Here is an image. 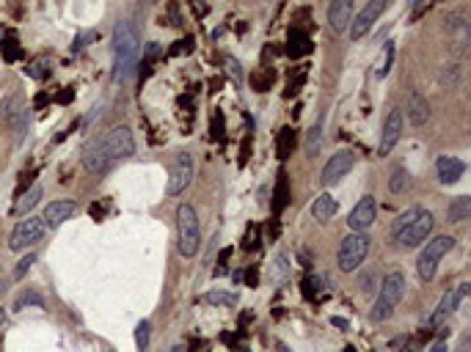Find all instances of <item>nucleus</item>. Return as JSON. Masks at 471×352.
Instances as JSON below:
<instances>
[{"mask_svg": "<svg viewBox=\"0 0 471 352\" xmlns=\"http://www.w3.org/2000/svg\"><path fill=\"white\" fill-rule=\"evenodd\" d=\"M350 20H353V3L350 0H334L331 8H328V22L337 33H342L350 28Z\"/></svg>", "mask_w": 471, "mask_h": 352, "instance_id": "22", "label": "nucleus"}, {"mask_svg": "<svg viewBox=\"0 0 471 352\" xmlns=\"http://www.w3.org/2000/svg\"><path fill=\"white\" fill-rule=\"evenodd\" d=\"M249 155H251V135H246L243 143H240V165L249 162Z\"/></svg>", "mask_w": 471, "mask_h": 352, "instance_id": "44", "label": "nucleus"}, {"mask_svg": "<svg viewBox=\"0 0 471 352\" xmlns=\"http://www.w3.org/2000/svg\"><path fill=\"white\" fill-rule=\"evenodd\" d=\"M455 352H469V339H463V341H460V347H458Z\"/></svg>", "mask_w": 471, "mask_h": 352, "instance_id": "51", "label": "nucleus"}, {"mask_svg": "<svg viewBox=\"0 0 471 352\" xmlns=\"http://www.w3.org/2000/svg\"><path fill=\"white\" fill-rule=\"evenodd\" d=\"M386 11V3L383 0H370L353 20H350V39L353 41H358L361 36H367V33L372 31V25H375V20Z\"/></svg>", "mask_w": 471, "mask_h": 352, "instance_id": "12", "label": "nucleus"}, {"mask_svg": "<svg viewBox=\"0 0 471 352\" xmlns=\"http://www.w3.org/2000/svg\"><path fill=\"white\" fill-rule=\"evenodd\" d=\"M42 195H44L42 185H33V188H28V190L20 195V201L14 204V209H11V212H14V215H31V209L39 204V198H42Z\"/></svg>", "mask_w": 471, "mask_h": 352, "instance_id": "26", "label": "nucleus"}, {"mask_svg": "<svg viewBox=\"0 0 471 352\" xmlns=\"http://www.w3.org/2000/svg\"><path fill=\"white\" fill-rule=\"evenodd\" d=\"M273 77H276L273 69H265V72H259V74H251V89L253 91H268V89L273 86Z\"/></svg>", "mask_w": 471, "mask_h": 352, "instance_id": "34", "label": "nucleus"}, {"mask_svg": "<svg viewBox=\"0 0 471 352\" xmlns=\"http://www.w3.org/2000/svg\"><path fill=\"white\" fill-rule=\"evenodd\" d=\"M452 248H455V237L441 234L436 240H430L427 248L419 254V261H416L419 278H422V281H433V278H436V270H439V261L446 256Z\"/></svg>", "mask_w": 471, "mask_h": 352, "instance_id": "5", "label": "nucleus"}, {"mask_svg": "<svg viewBox=\"0 0 471 352\" xmlns=\"http://www.w3.org/2000/svg\"><path fill=\"white\" fill-rule=\"evenodd\" d=\"M403 352H419V344H408V347H403Z\"/></svg>", "mask_w": 471, "mask_h": 352, "instance_id": "54", "label": "nucleus"}, {"mask_svg": "<svg viewBox=\"0 0 471 352\" xmlns=\"http://www.w3.org/2000/svg\"><path fill=\"white\" fill-rule=\"evenodd\" d=\"M3 322H6V311H3V308H0V325H3Z\"/></svg>", "mask_w": 471, "mask_h": 352, "instance_id": "57", "label": "nucleus"}, {"mask_svg": "<svg viewBox=\"0 0 471 352\" xmlns=\"http://www.w3.org/2000/svg\"><path fill=\"white\" fill-rule=\"evenodd\" d=\"M391 61H394V44H386V56H383V61L377 66V77H386V74H389Z\"/></svg>", "mask_w": 471, "mask_h": 352, "instance_id": "39", "label": "nucleus"}, {"mask_svg": "<svg viewBox=\"0 0 471 352\" xmlns=\"http://www.w3.org/2000/svg\"><path fill=\"white\" fill-rule=\"evenodd\" d=\"M469 294V284H460V287L455 289H446L444 292V297H441V303L436 306V311L427 317V330H433V327H441L444 325V320L463 303V297Z\"/></svg>", "mask_w": 471, "mask_h": 352, "instance_id": "11", "label": "nucleus"}, {"mask_svg": "<svg viewBox=\"0 0 471 352\" xmlns=\"http://www.w3.org/2000/svg\"><path fill=\"white\" fill-rule=\"evenodd\" d=\"M213 138H215V141L223 138V116H220V113L213 116Z\"/></svg>", "mask_w": 471, "mask_h": 352, "instance_id": "46", "label": "nucleus"}, {"mask_svg": "<svg viewBox=\"0 0 471 352\" xmlns=\"http://www.w3.org/2000/svg\"><path fill=\"white\" fill-rule=\"evenodd\" d=\"M375 218H377V201L372 198V195H364V198L353 207L347 223H350V228H353V234H364L370 226L375 223Z\"/></svg>", "mask_w": 471, "mask_h": 352, "instance_id": "15", "label": "nucleus"}, {"mask_svg": "<svg viewBox=\"0 0 471 352\" xmlns=\"http://www.w3.org/2000/svg\"><path fill=\"white\" fill-rule=\"evenodd\" d=\"M345 352H356V350H353V347H347V350H345Z\"/></svg>", "mask_w": 471, "mask_h": 352, "instance_id": "58", "label": "nucleus"}, {"mask_svg": "<svg viewBox=\"0 0 471 352\" xmlns=\"http://www.w3.org/2000/svg\"><path fill=\"white\" fill-rule=\"evenodd\" d=\"M69 99H72V91H63V94L58 96V102H69Z\"/></svg>", "mask_w": 471, "mask_h": 352, "instance_id": "53", "label": "nucleus"}, {"mask_svg": "<svg viewBox=\"0 0 471 352\" xmlns=\"http://www.w3.org/2000/svg\"><path fill=\"white\" fill-rule=\"evenodd\" d=\"M77 212V204L75 201H69V198H61V201H53V204H47V209H44V215H42V221L47 228H58L63 226L72 215Z\"/></svg>", "mask_w": 471, "mask_h": 352, "instance_id": "17", "label": "nucleus"}, {"mask_svg": "<svg viewBox=\"0 0 471 352\" xmlns=\"http://www.w3.org/2000/svg\"><path fill=\"white\" fill-rule=\"evenodd\" d=\"M337 209H339V204H337V198H334L331 193H320V195L314 198V204H312L314 221H320V223L331 221V218L337 215Z\"/></svg>", "mask_w": 471, "mask_h": 352, "instance_id": "23", "label": "nucleus"}, {"mask_svg": "<svg viewBox=\"0 0 471 352\" xmlns=\"http://www.w3.org/2000/svg\"><path fill=\"white\" fill-rule=\"evenodd\" d=\"M320 292H322V278L309 273V275L303 278V297H306V300H314Z\"/></svg>", "mask_w": 471, "mask_h": 352, "instance_id": "35", "label": "nucleus"}, {"mask_svg": "<svg viewBox=\"0 0 471 352\" xmlns=\"http://www.w3.org/2000/svg\"><path fill=\"white\" fill-rule=\"evenodd\" d=\"M99 39V31H89V33H80L77 39H75V44H72V50L77 53V50H83V47H89V41H96Z\"/></svg>", "mask_w": 471, "mask_h": 352, "instance_id": "42", "label": "nucleus"}, {"mask_svg": "<svg viewBox=\"0 0 471 352\" xmlns=\"http://www.w3.org/2000/svg\"><path fill=\"white\" fill-rule=\"evenodd\" d=\"M320 146H322V127L314 124V127L309 129V135H306V157H317Z\"/></svg>", "mask_w": 471, "mask_h": 352, "instance_id": "32", "label": "nucleus"}, {"mask_svg": "<svg viewBox=\"0 0 471 352\" xmlns=\"http://www.w3.org/2000/svg\"><path fill=\"white\" fill-rule=\"evenodd\" d=\"M193 174H196V165H193V155L190 152H180L174 162H171V171H168V195H182V193L190 188L193 182Z\"/></svg>", "mask_w": 471, "mask_h": 352, "instance_id": "9", "label": "nucleus"}, {"mask_svg": "<svg viewBox=\"0 0 471 352\" xmlns=\"http://www.w3.org/2000/svg\"><path fill=\"white\" fill-rule=\"evenodd\" d=\"M234 352H246V350H234Z\"/></svg>", "mask_w": 471, "mask_h": 352, "instance_id": "59", "label": "nucleus"}, {"mask_svg": "<svg viewBox=\"0 0 471 352\" xmlns=\"http://www.w3.org/2000/svg\"><path fill=\"white\" fill-rule=\"evenodd\" d=\"M367 254H370V237H367V234H350V237L342 240V245H339L337 264H339L342 273H356V270L364 264Z\"/></svg>", "mask_w": 471, "mask_h": 352, "instance_id": "6", "label": "nucleus"}, {"mask_svg": "<svg viewBox=\"0 0 471 352\" xmlns=\"http://www.w3.org/2000/svg\"><path fill=\"white\" fill-rule=\"evenodd\" d=\"M403 294H406V275L403 273H389L386 278H383V284H380V292H377V300L375 306H372V322H386L391 314H394V308L400 306V300H403Z\"/></svg>", "mask_w": 471, "mask_h": 352, "instance_id": "2", "label": "nucleus"}, {"mask_svg": "<svg viewBox=\"0 0 471 352\" xmlns=\"http://www.w3.org/2000/svg\"><path fill=\"white\" fill-rule=\"evenodd\" d=\"M177 237H180V254L185 259H193L201 245V228H199V215L190 204L177 207Z\"/></svg>", "mask_w": 471, "mask_h": 352, "instance_id": "3", "label": "nucleus"}, {"mask_svg": "<svg viewBox=\"0 0 471 352\" xmlns=\"http://www.w3.org/2000/svg\"><path fill=\"white\" fill-rule=\"evenodd\" d=\"M309 53H312V36L306 33V28L295 25L289 31V39H287V56L289 58H303Z\"/></svg>", "mask_w": 471, "mask_h": 352, "instance_id": "21", "label": "nucleus"}, {"mask_svg": "<svg viewBox=\"0 0 471 352\" xmlns=\"http://www.w3.org/2000/svg\"><path fill=\"white\" fill-rule=\"evenodd\" d=\"M171 352H188V350H185L182 344H177V347H174V350H171Z\"/></svg>", "mask_w": 471, "mask_h": 352, "instance_id": "55", "label": "nucleus"}, {"mask_svg": "<svg viewBox=\"0 0 471 352\" xmlns=\"http://www.w3.org/2000/svg\"><path fill=\"white\" fill-rule=\"evenodd\" d=\"M83 165H86V171L89 174H108L111 171V165H113V160L108 157V152H105V143H102V138L96 135V138H92L86 146H83Z\"/></svg>", "mask_w": 471, "mask_h": 352, "instance_id": "13", "label": "nucleus"}, {"mask_svg": "<svg viewBox=\"0 0 471 352\" xmlns=\"http://www.w3.org/2000/svg\"><path fill=\"white\" fill-rule=\"evenodd\" d=\"M469 215H471L469 195H460V198H455V201L446 207V221H449V223H463V221H469Z\"/></svg>", "mask_w": 471, "mask_h": 352, "instance_id": "25", "label": "nucleus"}, {"mask_svg": "<svg viewBox=\"0 0 471 352\" xmlns=\"http://www.w3.org/2000/svg\"><path fill=\"white\" fill-rule=\"evenodd\" d=\"M168 17H171V25H182V20H180V11H177V6H168Z\"/></svg>", "mask_w": 471, "mask_h": 352, "instance_id": "49", "label": "nucleus"}, {"mask_svg": "<svg viewBox=\"0 0 471 352\" xmlns=\"http://www.w3.org/2000/svg\"><path fill=\"white\" fill-rule=\"evenodd\" d=\"M276 152H279V160H287V157L295 152V129L292 127L279 129V138H276Z\"/></svg>", "mask_w": 471, "mask_h": 352, "instance_id": "27", "label": "nucleus"}, {"mask_svg": "<svg viewBox=\"0 0 471 352\" xmlns=\"http://www.w3.org/2000/svg\"><path fill=\"white\" fill-rule=\"evenodd\" d=\"M99 138H102L105 152H108V157L113 162L127 160V157L135 155V138H132L130 127H113L108 129V132H102Z\"/></svg>", "mask_w": 471, "mask_h": 352, "instance_id": "8", "label": "nucleus"}, {"mask_svg": "<svg viewBox=\"0 0 471 352\" xmlns=\"http://www.w3.org/2000/svg\"><path fill=\"white\" fill-rule=\"evenodd\" d=\"M229 256H232V251H220V256H218V264L223 267L226 261H229Z\"/></svg>", "mask_w": 471, "mask_h": 352, "instance_id": "50", "label": "nucleus"}, {"mask_svg": "<svg viewBox=\"0 0 471 352\" xmlns=\"http://www.w3.org/2000/svg\"><path fill=\"white\" fill-rule=\"evenodd\" d=\"M3 122L8 124V129L14 132V141L23 143L28 129H31V110L23 94H11L3 102Z\"/></svg>", "mask_w": 471, "mask_h": 352, "instance_id": "4", "label": "nucleus"}, {"mask_svg": "<svg viewBox=\"0 0 471 352\" xmlns=\"http://www.w3.org/2000/svg\"><path fill=\"white\" fill-rule=\"evenodd\" d=\"M28 306H36V308H44L42 297H39L36 292H31V289H28V292H23V297H20L17 303H14V311H25Z\"/></svg>", "mask_w": 471, "mask_h": 352, "instance_id": "36", "label": "nucleus"}, {"mask_svg": "<svg viewBox=\"0 0 471 352\" xmlns=\"http://www.w3.org/2000/svg\"><path fill=\"white\" fill-rule=\"evenodd\" d=\"M356 165V155L353 152H347V149H342V152H337L331 160L325 162V168H322V176H320V182L325 185V188H331V185H337L342 176H347L350 174V168Z\"/></svg>", "mask_w": 471, "mask_h": 352, "instance_id": "14", "label": "nucleus"}, {"mask_svg": "<svg viewBox=\"0 0 471 352\" xmlns=\"http://www.w3.org/2000/svg\"><path fill=\"white\" fill-rule=\"evenodd\" d=\"M289 176L287 171H279V179H276V188H273V212L282 215L284 209L289 207Z\"/></svg>", "mask_w": 471, "mask_h": 352, "instance_id": "24", "label": "nucleus"}, {"mask_svg": "<svg viewBox=\"0 0 471 352\" xmlns=\"http://www.w3.org/2000/svg\"><path fill=\"white\" fill-rule=\"evenodd\" d=\"M289 273V264H287V256H276V281H282L284 275Z\"/></svg>", "mask_w": 471, "mask_h": 352, "instance_id": "45", "label": "nucleus"}, {"mask_svg": "<svg viewBox=\"0 0 471 352\" xmlns=\"http://www.w3.org/2000/svg\"><path fill=\"white\" fill-rule=\"evenodd\" d=\"M33 264H36V254H28V256H23L20 259V264L14 267V278H23L28 270H31Z\"/></svg>", "mask_w": 471, "mask_h": 352, "instance_id": "41", "label": "nucleus"}, {"mask_svg": "<svg viewBox=\"0 0 471 352\" xmlns=\"http://www.w3.org/2000/svg\"><path fill=\"white\" fill-rule=\"evenodd\" d=\"M331 322H334L337 327H347V320H339V317H334V320H331Z\"/></svg>", "mask_w": 471, "mask_h": 352, "instance_id": "52", "label": "nucleus"}, {"mask_svg": "<svg viewBox=\"0 0 471 352\" xmlns=\"http://www.w3.org/2000/svg\"><path fill=\"white\" fill-rule=\"evenodd\" d=\"M446 330H449V327H444V330H441V339L436 341V344H433V350H430V352H446V344H444V336H446Z\"/></svg>", "mask_w": 471, "mask_h": 352, "instance_id": "47", "label": "nucleus"}, {"mask_svg": "<svg viewBox=\"0 0 471 352\" xmlns=\"http://www.w3.org/2000/svg\"><path fill=\"white\" fill-rule=\"evenodd\" d=\"M400 135H403V113L394 107V110H389V116H386V122H383V132H380V146H377V152H380V155H389V152L397 146Z\"/></svg>", "mask_w": 471, "mask_h": 352, "instance_id": "16", "label": "nucleus"}, {"mask_svg": "<svg viewBox=\"0 0 471 352\" xmlns=\"http://www.w3.org/2000/svg\"><path fill=\"white\" fill-rule=\"evenodd\" d=\"M436 174H439L441 185H455V182L466 174V162L444 155V157H439V162H436Z\"/></svg>", "mask_w": 471, "mask_h": 352, "instance_id": "19", "label": "nucleus"}, {"mask_svg": "<svg viewBox=\"0 0 471 352\" xmlns=\"http://www.w3.org/2000/svg\"><path fill=\"white\" fill-rule=\"evenodd\" d=\"M410 185V176L408 171L403 168V165H397L394 171H391V179H389V190L391 193H406V188Z\"/></svg>", "mask_w": 471, "mask_h": 352, "instance_id": "30", "label": "nucleus"}, {"mask_svg": "<svg viewBox=\"0 0 471 352\" xmlns=\"http://www.w3.org/2000/svg\"><path fill=\"white\" fill-rule=\"evenodd\" d=\"M44 221L36 218V215H25L23 221H17V226L11 228V237H8V251H25L31 248L33 242H39L44 237Z\"/></svg>", "mask_w": 471, "mask_h": 352, "instance_id": "7", "label": "nucleus"}, {"mask_svg": "<svg viewBox=\"0 0 471 352\" xmlns=\"http://www.w3.org/2000/svg\"><path fill=\"white\" fill-rule=\"evenodd\" d=\"M25 72H28V77H33V80H47V74H50V61H47V58H39V61H33Z\"/></svg>", "mask_w": 471, "mask_h": 352, "instance_id": "37", "label": "nucleus"}, {"mask_svg": "<svg viewBox=\"0 0 471 352\" xmlns=\"http://www.w3.org/2000/svg\"><path fill=\"white\" fill-rule=\"evenodd\" d=\"M446 31H449L455 53H463L471 39V28H469V22H466V17H463V14H452V17L446 20Z\"/></svg>", "mask_w": 471, "mask_h": 352, "instance_id": "18", "label": "nucleus"}, {"mask_svg": "<svg viewBox=\"0 0 471 352\" xmlns=\"http://www.w3.org/2000/svg\"><path fill=\"white\" fill-rule=\"evenodd\" d=\"M276 347H279V352H289V350H287V344H282V341H279Z\"/></svg>", "mask_w": 471, "mask_h": 352, "instance_id": "56", "label": "nucleus"}, {"mask_svg": "<svg viewBox=\"0 0 471 352\" xmlns=\"http://www.w3.org/2000/svg\"><path fill=\"white\" fill-rule=\"evenodd\" d=\"M439 83L441 89H458L460 83V66L458 64H444L439 69Z\"/></svg>", "mask_w": 471, "mask_h": 352, "instance_id": "29", "label": "nucleus"}, {"mask_svg": "<svg viewBox=\"0 0 471 352\" xmlns=\"http://www.w3.org/2000/svg\"><path fill=\"white\" fill-rule=\"evenodd\" d=\"M243 251L246 254H253V251H259V226H249L246 228V237H243Z\"/></svg>", "mask_w": 471, "mask_h": 352, "instance_id": "38", "label": "nucleus"}, {"mask_svg": "<svg viewBox=\"0 0 471 352\" xmlns=\"http://www.w3.org/2000/svg\"><path fill=\"white\" fill-rule=\"evenodd\" d=\"M408 119L413 127H425L430 119V102L419 89H413L408 94Z\"/></svg>", "mask_w": 471, "mask_h": 352, "instance_id": "20", "label": "nucleus"}, {"mask_svg": "<svg viewBox=\"0 0 471 352\" xmlns=\"http://www.w3.org/2000/svg\"><path fill=\"white\" fill-rule=\"evenodd\" d=\"M246 278H249V287H256V284H259V270L251 267V270L246 273Z\"/></svg>", "mask_w": 471, "mask_h": 352, "instance_id": "48", "label": "nucleus"}, {"mask_svg": "<svg viewBox=\"0 0 471 352\" xmlns=\"http://www.w3.org/2000/svg\"><path fill=\"white\" fill-rule=\"evenodd\" d=\"M138 53H141L138 33H135V28H132L127 20H122V22L113 28V77H116L119 83H127V80L135 74Z\"/></svg>", "mask_w": 471, "mask_h": 352, "instance_id": "1", "label": "nucleus"}, {"mask_svg": "<svg viewBox=\"0 0 471 352\" xmlns=\"http://www.w3.org/2000/svg\"><path fill=\"white\" fill-rule=\"evenodd\" d=\"M204 303H207V306H226V308H232V306L240 303V294H237V292H220V289H213V292L204 294Z\"/></svg>", "mask_w": 471, "mask_h": 352, "instance_id": "28", "label": "nucleus"}, {"mask_svg": "<svg viewBox=\"0 0 471 352\" xmlns=\"http://www.w3.org/2000/svg\"><path fill=\"white\" fill-rule=\"evenodd\" d=\"M149 336H152V325H149V320H141L135 327V344L141 352L149 350Z\"/></svg>", "mask_w": 471, "mask_h": 352, "instance_id": "33", "label": "nucleus"}, {"mask_svg": "<svg viewBox=\"0 0 471 352\" xmlns=\"http://www.w3.org/2000/svg\"><path fill=\"white\" fill-rule=\"evenodd\" d=\"M419 215H422V207H410V209H406V212H403V215H400V218L391 223V237H397V234H400L406 226L413 223Z\"/></svg>", "mask_w": 471, "mask_h": 352, "instance_id": "31", "label": "nucleus"}, {"mask_svg": "<svg viewBox=\"0 0 471 352\" xmlns=\"http://www.w3.org/2000/svg\"><path fill=\"white\" fill-rule=\"evenodd\" d=\"M160 53H163V47H160L157 41H149V44L144 47V61H146V64H152Z\"/></svg>", "mask_w": 471, "mask_h": 352, "instance_id": "43", "label": "nucleus"}, {"mask_svg": "<svg viewBox=\"0 0 471 352\" xmlns=\"http://www.w3.org/2000/svg\"><path fill=\"white\" fill-rule=\"evenodd\" d=\"M433 226H436V221H433V215L427 212V209H422V215L413 221L410 226H406L397 237H394V242L400 245V248H406V251H410V248H419L422 242H427V237L433 234Z\"/></svg>", "mask_w": 471, "mask_h": 352, "instance_id": "10", "label": "nucleus"}, {"mask_svg": "<svg viewBox=\"0 0 471 352\" xmlns=\"http://www.w3.org/2000/svg\"><path fill=\"white\" fill-rule=\"evenodd\" d=\"M226 72L232 74V80L234 83H243V69H240V64H237V58H232V56H226Z\"/></svg>", "mask_w": 471, "mask_h": 352, "instance_id": "40", "label": "nucleus"}]
</instances>
